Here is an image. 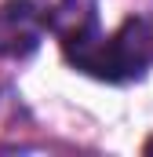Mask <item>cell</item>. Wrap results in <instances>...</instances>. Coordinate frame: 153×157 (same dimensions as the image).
Returning <instances> with one entry per match:
<instances>
[{
    "label": "cell",
    "mask_w": 153,
    "mask_h": 157,
    "mask_svg": "<svg viewBox=\"0 0 153 157\" xmlns=\"http://www.w3.org/2000/svg\"><path fill=\"white\" fill-rule=\"evenodd\" d=\"M44 26L62 44V55L91 44L99 37V0H40Z\"/></svg>",
    "instance_id": "2"
},
{
    "label": "cell",
    "mask_w": 153,
    "mask_h": 157,
    "mask_svg": "<svg viewBox=\"0 0 153 157\" xmlns=\"http://www.w3.org/2000/svg\"><path fill=\"white\" fill-rule=\"evenodd\" d=\"M66 62L106 84L142 80L153 66V15H131L110 37H99L66 55Z\"/></svg>",
    "instance_id": "1"
},
{
    "label": "cell",
    "mask_w": 153,
    "mask_h": 157,
    "mask_svg": "<svg viewBox=\"0 0 153 157\" xmlns=\"http://www.w3.org/2000/svg\"><path fill=\"white\" fill-rule=\"evenodd\" d=\"M146 154H153V139H150V143H146Z\"/></svg>",
    "instance_id": "4"
},
{
    "label": "cell",
    "mask_w": 153,
    "mask_h": 157,
    "mask_svg": "<svg viewBox=\"0 0 153 157\" xmlns=\"http://www.w3.org/2000/svg\"><path fill=\"white\" fill-rule=\"evenodd\" d=\"M47 33L40 0H4L0 4V59H29L37 55Z\"/></svg>",
    "instance_id": "3"
}]
</instances>
